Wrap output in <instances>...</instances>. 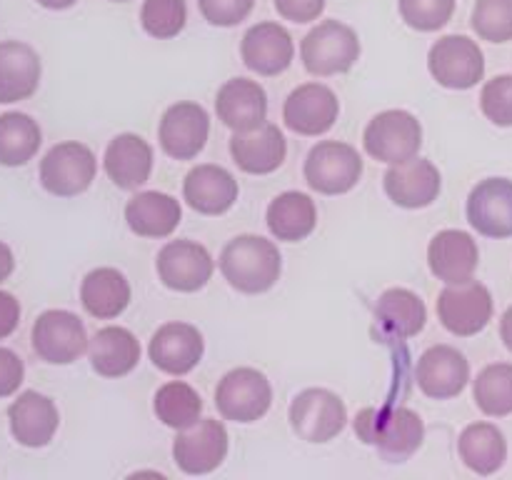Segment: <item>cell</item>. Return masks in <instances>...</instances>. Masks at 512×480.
<instances>
[{
  "label": "cell",
  "instance_id": "1",
  "mask_svg": "<svg viewBox=\"0 0 512 480\" xmlns=\"http://www.w3.org/2000/svg\"><path fill=\"white\" fill-rule=\"evenodd\" d=\"M358 440L378 450L385 463H405L420 450L425 440V423L405 405L363 408L353 420Z\"/></svg>",
  "mask_w": 512,
  "mask_h": 480
},
{
  "label": "cell",
  "instance_id": "2",
  "mask_svg": "<svg viewBox=\"0 0 512 480\" xmlns=\"http://www.w3.org/2000/svg\"><path fill=\"white\" fill-rule=\"evenodd\" d=\"M220 273L230 288L245 295L268 293L283 273L278 245L260 235H238L220 253Z\"/></svg>",
  "mask_w": 512,
  "mask_h": 480
},
{
  "label": "cell",
  "instance_id": "3",
  "mask_svg": "<svg viewBox=\"0 0 512 480\" xmlns=\"http://www.w3.org/2000/svg\"><path fill=\"white\" fill-rule=\"evenodd\" d=\"M363 45L358 33L340 20H323L300 43V60L305 70L318 78H330L353 70Z\"/></svg>",
  "mask_w": 512,
  "mask_h": 480
},
{
  "label": "cell",
  "instance_id": "4",
  "mask_svg": "<svg viewBox=\"0 0 512 480\" xmlns=\"http://www.w3.org/2000/svg\"><path fill=\"white\" fill-rule=\"evenodd\" d=\"M305 183L320 195H345L363 178V158L358 150L340 140H320L303 165Z\"/></svg>",
  "mask_w": 512,
  "mask_h": 480
},
{
  "label": "cell",
  "instance_id": "5",
  "mask_svg": "<svg viewBox=\"0 0 512 480\" xmlns=\"http://www.w3.org/2000/svg\"><path fill=\"white\" fill-rule=\"evenodd\" d=\"M288 418L293 433L305 443H330L348 425V408L333 390L308 388L295 395Z\"/></svg>",
  "mask_w": 512,
  "mask_h": 480
},
{
  "label": "cell",
  "instance_id": "6",
  "mask_svg": "<svg viewBox=\"0 0 512 480\" xmlns=\"http://www.w3.org/2000/svg\"><path fill=\"white\" fill-rule=\"evenodd\" d=\"M365 153L380 163H403L423 148V125L408 110H383L363 133Z\"/></svg>",
  "mask_w": 512,
  "mask_h": 480
},
{
  "label": "cell",
  "instance_id": "7",
  "mask_svg": "<svg viewBox=\"0 0 512 480\" xmlns=\"http://www.w3.org/2000/svg\"><path fill=\"white\" fill-rule=\"evenodd\" d=\"M98 173L95 153L85 143H58L40 160V185L55 198H75L93 185Z\"/></svg>",
  "mask_w": 512,
  "mask_h": 480
},
{
  "label": "cell",
  "instance_id": "8",
  "mask_svg": "<svg viewBox=\"0 0 512 480\" xmlns=\"http://www.w3.org/2000/svg\"><path fill=\"white\" fill-rule=\"evenodd\" d=\"M273 405V385L258 368H235L215 388V408L233 423H255Z\"/></svg>",
  "mask_w": 512,
  "mask_h": 480
},
{
  "label": "cell",
  "instance_id": "9",
  "mask_svg": "<svg viewBox=\"0 0 512 480\" xmlns=\"http://www.w3.org/2000/svg\"><path fill=\"white\" fill-rule=\"evenodd\" d=\"M428 70L448 90H470L483 80L485 55L468 35H443L430 45Z\"/></svg>",
  "mask_w": 512,
  "mask_h": 480
},
{
  "label": "cell",
  "instance_id": "10",
  "mask_svg": "<svg viewBox=\"0 0 512 480\" xmlns=\"http://www.w3.org/2000/svg\"><path fill=\"white\" fill-rule=\"evenodd\" d=\"M495 303L490 290L478 280L448 285L438 295V318L448 333L458 338H473L483 333L493 320Z\"/></svg>",
  "mask_w": 512,
  "mask_h": 480
},
{
  "label": "cell",
  "instance_id": "11",
  "mask_svg": "<svg viewBox=\"0 0 512 480\" xmlns=\"http://www.w3.org/2000/svg\"><path fill=\"white\" fill-rule=\"evenodd\" d=\"M33 350L50 365H70L88 353V330L70 310H45L33 325Z\"/></svg>",
  "mask_w": 512,
  "mask_h": 480
},
{
  "label": "cell",
  "instance_id": "12",
  "mask_svg": "<svg viewBox=\"0 0 512 480\" xmlns=\"http://www.w3.org/2000/svg\"><path fill=\"white\" fill-rule=\"evenodd\" d=\"M155 270L165 288L175 293H198L215 273V260L208 248L195 240H170L155 258Z\"/></svg>",
  "mask_w": 512,
  "mask_h": 480
},
{
  "label": "cell",
  "instance_id": "13",
  "mask_svg": "<svg viewBox=\"0 0 512 480\" xmlns=\"http://www.w3.org/2000/svg\"><path fill=\"white\" fill-rule=\"evenodd\" d=\"M228 430L220 420L200 418L190 428L178 430L173 440V460L188 475H208L228 458Z\"/></svg>",
  "mask_w": 512,
  "mask_h": 480
},
{
  "label": "cell",
  "instance_id": "14",
  "mask_svg": "<svg viewBox=\"0 0 512 480\" xmlns=\"http://www.w3.org/2000/svg\"><path fill=\"white\" fill-rule=\"evenodd\" d=\"M210 135V115L200 103L170 105L158 125V143L168 158L193 160L203 153Z\"/></svg>",
  "mask_w": 512,
  "mask_h": 480
},
{
  "label": "cell",
  "instance_id": "15",
  "mask_svg": "<svg viewBox=\"0 0 512 480\" xmlns=\"http://www.w3.org/2000/svg\"><path fill=\"white\" fill-rule=\"evenodd\" d=\"M340 115V100L328 85L303 83L285 98L283 123L293 133L305 138L325 135Z\"/></svg>",
  "mask_w": 512,
  "mask_h": 480
},
{
  "label": "cell",
  "instance_id": "16",
  "mask_svg": "<svg viewBox=\"0 0 512 480\" xmlns=\"http://www.w3.org/2000/svg\"><path fill=\"white\" fill-rule=\"evenodd\" d=\"M203 353V333L195 325L180 323V320L160 325L148 345V355L155 368L165 375H175V378L193 373L203 360Z\"/></svg>",
  "mask_w": 512,
  "mask_h": 480
},
{
  "label": "cell",
  "instance_id": "17",
  "mask_svg": "<svg viewBox=\"0 0 512 480\" xmlns=\"http://www.w3.org/2000/svg\"><path fill=\"white\" fill-rule=\"evenodd\" d=\"M383 188L398 208L420 210L438 200L440 190H443V175H440L438 165L415 155L403 163L390 165L383 178Z\"/></svg>",
  "mask_w": 512,
  "mask_h": 480
},
{
  "label": "cell",
  "instance_id": "18",
  "mask_svg": "<svg viewBox=\"0 0 512 480\" xmlns=\"http://www.w3.org/2000/svg\"><path fill=\"white\" fill-rule=\"evenodd\" d=\"M415 383L433 400H450L470 383V363L453 345H433L415 365Z\"/></svg>",
  "mask_w": 512,
  "mask_h": 480
},
{
  "label": "cell",
  "instance_id": "19",
  "mask_svg": "<svg viewBox=\"0 0 512 480\" xmlns=\"http://www.w3.org/2000/svg\"><path fill=\"white\" fill-rule=\"evenodd\" d=\"M468 223L480 235L493 240L512 238V180L485 178L470 190Z\"/></svg>",
  "mask_w": 512,
  "mask_h": 480
},
{
  "label": "cell",
  "instance_id": "20",
  "mask_svg": "<svg viewBox=\"0 0 512 480\" xmlns=\"http://www.w3.org/2000/svg\"><path fill=\"white\" fill-rule=\"evenodd\" d=\"M240 58H243L245 68L253 73L263 75V78H275L293 65V35L280 23H270V20L253 25L240 40Z\"/></svg>",
  "mask_w": 512,
  "mask_h": 480
},
{
  "label": "cell",
  "instance_id": "21",
  "mask_svg": "<svg viewBox=\"0 0 512 480\" xmlns=\"http://www.w3.org/2000/svg\"><path fill=\"white\" fill-rule=\"evenodd\" d=\"M215 115L233 133L268 123V93L258 80L230 78L215 95Z\"/></svg>",
  "mask_w": 512,
  "mask_h": 480
},
{
  "label": "cell",
  "instance_id": "22",
  "mask_svg": "<svg viewBox=\"0 0 512 480\" xmlns=\"http://www.w3.org/2000/svg\"><path fill=\"white\" fill-rule=\"evenodd\" d=\"M288 140L275 123H263L253 130L233 133L230 138V158L243 173L270 175L285 163Z\"/></svg>",
  "mask_w": 512,
  "mask_h": 480
},
{
  "label": "cell",
  "instance_id": "23",
  "mask_svg": "<svg viewBox=\"0 0 512 480\" xmlns=\"http://www.w3.org/2000/svg\"><path fill=\"white\" fill-rule=\"evenodd\" d=\"M10 433L23 448H45L55 438L60 413L48 395L38 390H25L8 408Z\"/></svg>",
  "mask_w": 512,
  "mask_h": 480
},
{
  "label": "cell",
  "instance_id": "24",
  "mask_svg": "<svg viewBox=\"0 0 512 480\" xmlns=\"http://www.w3.org/2000/svg\"><path fill=\"white\" fill-rule=\"evenodd\" d=\"M430 273L445 285L473 280L480 265L478 243L465 230H440L428 245Z\"/></svg>",
  "mask_w": 512,
  "mask_h": 480
},
{
  "label": "cell",
  "instance_id": "25",
  "mask_svg": "<svg viewBox=\"0 0 512 480\" xmlns=\"http://www.w3.org/2000/svg\"><path fill=\"white\" fill-rule=\"evenodd\" d=\"M238 180L223 165H195L183 180V200L200 215H223L238 200Z\"/></svg>",
  "mask_w": 512,
  "mask_h": 480
},
{
  "label": "cell",
  "instance_id": "26",
  "mask_svg": "<svg viewBox=\"0 0 512 480\" xmlns=\"http://www.w3.org/2000/svg\"><path fill=\"white\" fill-rule=\"evenodd\" d=\"M153 148L135 133H120L108 143L103 155V168L110 183L120 190H138L153 173Z\"/></svg>",
  "mask_w": 512,
  "mask_h": 480
},
{
  "label": "cell",
  "instance_id": "27",
  "mask_svg": "<svg viewBox=\"0 0 512 480\" xmlns=\"http://www.w3.org/2000/svg\"><path fill=\"white\" fill-rule=\"evenodd\" d=\"M373 318L380 335L390 340H408L423 333L428 323V308L413 290L390 288L375 303Z\"/></svg>",
  "mask_w": 512,
  "mask_h": 480
},
{
  "label": "cell",
  "instance_id": "28",
  "mask_svg": "<svg viewBox=\"0 0 512 480\" xmlns=\"http://www.w3.org/2000/svg\"><path fill=\"white\" fill-rule=\"evenodd\" d=\"M43 65L40 55L20 40L0 43V105L28 100L38 90Z\"/></svg>",
  "mask_w": 512,
  "mask_h": 480
},
{
  "label": "cell",
  "instance_id": "29",
  "mask_svg": "<svg viewBox=\"0 0 512 480\" xmlns=\"http://www.w3.org/2000/svg\"><path fill=\"white\" fill-rule=\"evenodd\" d=\"M183 220L178 198L158 190L133 195L125 205V223L140 238H168Z\"/></svg>",
  "mask_w": 512,
  "mask_h": 480
},
{
  "label": "cell",
  "instance_id": "30",
  "mask_svg": "<svg viewBox=\"0 0 512 480\" xmlns=\"http://www.w3.org/2000/svg\"><path fill=\"white\" fill-rule=\"evenodd\" d=\"M88 360L100 378H123L140 363V343L128 328H100L88 343Z\"/></svg>",
  "mask_w": 512,
  "mask_h": 480
},
{
  "label": "cell",
  "instance_id": "31",
  "mask_svg": "<svg viewBox=\"0 0 512 480\" xmlns=\"http://www.w3.org/2000/svg\"><path fill=\"white\" fill-rule=\"evenodd\" d=\"M265 223H268L273 238L283 240V243H300L318 225V205L308 193L285 190L278 198L270 200Z\"/></svg>",
  "mask_w": 512,
  "mask_h": 480
},
{
  "label": "cell",
  "instance_id": "32",
  "mask_svg": "<svg viewBox=\"0 0 512 480\" xmlns=\"http://www.w3.org/2000/svg\"><path fill=\"white\" fill-rule=\"evenodd\" d=\"M128 278L118 268H95L80 283V303L85 313L98 320H113L130 305Z\"/></svg>",
  "mask_w": 512,
  "mask_h": 480
},
{
  "label": "cell",
  "instance_id": "33",
  "mask_svg": "<svg viewBox=\"0 0 512 480\" xmlns=\"http://www.w3.org/2000/svg\"><path fill=\"white\" fill-rule=\"evenodd\" d=\"M460 460L478 475H493L508 460V440L493 423H473L458 438Z\"/></svg>",
  "mask_w": 512,
  "mask_h": 480
},
{
  "label": "cell",
  "instance_id": "34",
  "mask_svg": "<svg viewBox=\"0 0 512 480\" xmlns=\"http://www.w3.org/2000/svg\"><path fill=\"white\" fill-rule=\"evenodd\" d=\"M40 143H43V130L38 120L18 110L0 115V165L20 168L38 155Z\"/></svg>",
  "mask_w": 512,
  "mask_h": 480
},
{
  "label": "cell",
  "instance_id": "35",
  "mask_svg": "<svg viewBox=\"0 0 512 480\" xmlns=\"http://www.w3.org/2000/svg\"><path fill=\"white\" fill-rule=\"evenodd\" d=\"M153 410L163 425L173 430H185L200 420L203 398L193 385L183 383V380H170V383L160 385L155 393Z\"/></svg>",
  "mask_w": 512,
  "mask_h": 480
},
{
  "label": "cell",
  "instance_id": "36",
  "mask_svg": "<svg viewBox=\"0 0 512 480\" xmlns=\"http://www.w3.org/2000/svg\"><path fill=\"white\" fill-rule=\"evenodd\" d=\"M473 398L488 418L512 415V363L485 365L473 380Z\"/></svg>",
  "mask_w": 512,
  "mask_h": 480
},
{
  "label": "cell",
  "instance_id": "37",
  "mask_svg": "<svg viewBox=\"0 0 512 480\" xmlns=\"http://www.w3.org/2000/svg\"><path fill=\"white\" fill-rule=\"evenodd\" d=\"M188 23L185 0H145L140 8V25L150 38L170 40L183 33Z\"/></svg>",
  "mask_w": 512,
  "mask_h": 480
},
{
  "label": "cell",
  "instance_id": "38",
  "mask_svg": "<svg viewBox=\"0 0 512 480\" xmlns=\"http://www.w3.org/2000/svg\"><path fill=\"white\" fill-rule=\"evenodd\" d=\"M470 25L480 40L510 43L512 40V0H478L470 15Z\"/></svg>",
  "mask_w": 512,
  "mask_h": 480
},
{
  "label": "cell",
  "instance_id": "39",
  "mask_svg": "<svg viewBox=\"0 0 512 480\" xmlns=\"http://www.w3.org/2000/svg\"><path fill=\"white\" fill-rule=\"evenodd\" d=\"M400 18L418 33H435L453 20L455 0H398Z\"/></svg>",
  "mask_w": 512,
  "mask_h": 480
},
{
  "label": "cell",
  "instance_id": "40",
  "mask_svg": "<svg viewBox=\"0 0 512 480\" xmlns=\"http://www.w3.org/2000/svg\"><path fill=\"white\" fill-rule=\"evenodd\" d=\"M480 110L498 128H512V75H495L483 85Z\"/></svg>",
  "mask_w": 512,
  "mask_h": 480
},
{
  "label": "cell",
  "instance_id": "41",
  "mask_svg": "<svg viewBox=\"0 0 512 480\" xmlns=\"http://www.w3.org/2000/svg\"><path fill=\"white\" fill-rule=\"evenodd\" d=\"M200 15L215 28H235L253 13L255 0H198Z\"/></svg>",
  "mask_w": 512,
  "mask_h": 480
},
{
  "label": "cell",
  "instance_id": "42",
  "mask_svg": "<svg viewBox=\"0 0 512 480\" xmlns=\"http://www.w3.org/2000/svg\"><path fill=\"white\" fill-rule=\"evenodd\" d=\"M273 5L280 18L298 25L313 23L325 10V0H273Z\"/></svg>",
  "mask_w": 512,
  "mask_h": 480
},
{
  "label": "cell",
  "instance_id": "43",
  "mask_svg": "<svg viewBox=\"0 0 512 480\" xmlns=\"http://www.w3.org/2000/svg\"><path fill=\"white\" fill-rule=\"evenodd\" d=\"M25 365L18 353L8 348H0V398H8L23 385Z\"/></svg>",
  "mask_w": 512,
  "mask_h": 480
},
{
  "label": "cell",
  "instance_id": "44",
  "mask_svg": "<svg viewBox=\"0 0 512 480\" xmlns=\"http://www.w3.org/2000/svg\"><path fill=\"white\" fill-rule=\"evenodd\" d=\"M20 325V303L13 293L0 290V340L13 335Z\"/></svg>",
  "mask_w": 512,
  "mask_h": 480
},
{
  "label": "cell",
  "instance_id": "45",
  "mask_svg": "<svg viewBox=\"0 0 512 480\" xmlns=\"http://www.w3.org/2000/svg\"><path fill=\"white\" fill-rule=\"evenodd\" d=\"M13 270H15L13 250H10L8 243H3V240H0V283L10 278V275H13Z\"/></svg>",
  "mask_w": 512,
  "mask_h": 480
},
{
  "label": "cell",
  "instance_id": "46",
  "mask_svg": "<svg viewBox=\"0 0 512 480\" xmlns=\"http://www.w3.org/2000/svg\"><path fill=\"white\" fill-rule=\"evenodd\" d=\"M500 338H503V345L512 353V305L500 318Z\"/></svg>",
  "mask_w": 512,
  "mask_h": 480
},
{
  "label": "cell",
  "instance_id": "47",
  "mask_svg": "<svg viewBox=\"0 0 512 480\" xmlns=\"http://www.w3.org/2000/svg\"><path fill=\"white\" fill-rule=\"evenodd\" d=\"M35 3L43 5V8H48V10H68V8H73L78 0H35Z\"/></svg>",
  "mask_w": 512,
  "mask_h": 480
},
{
  "label": "cell",
  "instance_id": "48",
  "mask_svg": "<svg viewBox=\"0 0 512 480\" xmlns=\"http://www.w3.org/2000/svg\"><path fill=\"white\" fill-rule=\"evenodd\" d=\"M110 3H128V0H110Z\"/></svg>",
  "mask_w": 512,
  "mask_h": 480
}]
</instances>
